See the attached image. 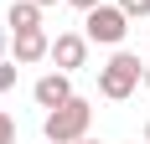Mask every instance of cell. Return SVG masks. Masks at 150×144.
Here are the masks:
<instances>
[{"mask_svg": "<svg viewBox=\"0 0 150 144\" xmlns=\"http://www.w3.org/2000/svg\"><path fill=\"white\" fill-rule=\"evenodd\" d=\"M88 124H93V103L73 93L67 103L47 108V118H42V139H52V144H78L83 134H88Z\"/></svg>", "mask_w": 150, "mask_h": 144, "instance_id": "obj_1", "label": "cell"}, {"mask_svg": "<svg viewBox=\"0 0 150 144\" xmlns=\"http://www.w3.org/2000/svg\"><path fill=\"white\" fill-rule=\"evenodd\" d=\"M145 82V62L135 57V52H124V46H114V57L98 67V93H104L109 103H124L135 87Z\"/></svg>", "mask_w": 150, "mask_h": 144, "instance_id": "obj_2", "label": "cell"}, {"mask_svg": "<svg viewBox=\"0 0 150 144\" xmlns=\"http://www.w3.org/2000/svg\"><path fill=\"white\" fill-rule=\"evenodd\" d=\"M83 36H88L93 46H119L124 36H129V15L119 10V5H93V10H83Z\"/></svg>", "mask_w": 150, "mask_h": 144, "instance_id": "obj_3", "label": "cell"}, {"mask_svg": "<svg viewBox=\"0 0 150 144\" xmlns=\"http://www.w3.org/2000/svg\"><path fill=\"white\" fill-rule=\"evenodd\" d=\"M88 36H83V31H57V36H52V52H47V62H52V67H62V72H78L83 67V62H88Z\"/></svg>", "mask_w": 150, "mask_h": 144, "instance_id": "obj_4", "label": "cell"}, {"mask_svg": "<svg viewBox=\"0 0 150 144\" xmlns=\"http://www.w3.org/2000/svg\"><path fill=\"white\" fill-rule=\"evenodd\" d=\"M31 98H36V108H57V103H67V98H73V72H62V67L42 72L36 87H31Z\"/></svg>", "mask_w": 150, "mask_h": 144, "instance_id": "obj_5", "label": "cell"}, {"mask_svg": "<svg viewBox=\"0 0 150 144\" xmlns=\"http://www.w3.org/2000/svg\"><path fill=\"white\" fill-rule=\"evenodd\" d=\"M11 52L21 67H36V62H47V52H52V36H47L42 26L36 31H11Z\"/></svg>", "mask_w": 150, "mask_h": 144, "instance_id": "obj_6", "label": "cell"}, {"mask_svg": "<svg viewBox=\"0 0 150 144\" xmlns=\"http://www.w3.org/2000/svg\"><path fill=\"white\" fill-rule=\"evenodd\" d=\"M36 26H42V5H36V0H11L5 31H36Z\"/></svg>", "mask_w": 150, "mask_h": 144, "instance_id": "obj_7", "label": "cell"}, {"mask_svg": "<svg viewBox=\"0 0 150 144\" xmlns=\"http://www.w3.org/2000/svg\"><path fill=\"white\" fill-rule=\"evenodd\" d=\"M16 77H21V62H5V57H0V93H11V87H16Z\"/></svg>", "mask_w": 150, "mask_h": 144, "instance_id": "obj_8", "label": "cell"}, {"mask_svg": "<svg viewBox=\"0 0 150 144\" xmlns=\"http://www.w3.org/2000/svg\"><path fill=\"white\" fill-rule=\"evenodd\" d=\"M114 5H119L129 21H145V15H150V0H114Z\"/></svg>", "mask_w": 150, "mask_h": 144, "instance_id": "obj_9", "label": "cell"}, {"mask_svg": "<svg viewBox=\"0 0 150 144\" xmlns=\"http://www.w3.org/2000/svg\"><path fill=\"white\" fill-rule=\"evenodd\" d=\"M0 144H16V118L0 108Z\"/></svg>", "mask_w": 150, "mask_h": 144, "instance_id": "obj_10", "label": "cell"}, {"mask_svg": "<svg viewBox=\"0 0 150 144\" xmlns=\"http://www.w3.org/2000/svg\"><path fill=\"white\" fill-rule=\"evenodd\" d=\"M67 5H78V10H93V5H104V0H67Z\"/></svg>", "mask_w": 150, "mask_h": 144, "instance_id": "obj_11", "label": "cell"}, {"mask_svg": "<svg viewBox=\"0 0 150 144\" xmlns=\"http://www.w3.org/2000/svg\"><path fill=\"white\" fill-rule=\"evenodd\" d=\"M0 57H5V15H0Z\"/></svg>", "mask_w": 150, "mask_h": 144, "instance_id": "obj_12", "label": "cell"}, {"mask_svg": "<svg viewBox=\"0 0 150 144\" xmlns=\"http://www.w3.org/2000/svg\"><path fill=\"white\" fill-rule=\"evenodd\" d=\"M36 5H42V10H52V5H62V0H36Z\"/></svg>", "mask_w": 150, "mask_h": 144, "instance_id": "obj_13", "label": "cell"}, {"mask_svg": "<svg viewBox=\"0 0 150 144\" xmlns=\"http://www.w3.org/2000/svg\"><path fill=\"white\" fill-rule=\"evenodd\" d=\"M78 144H98V139H88V134H83V139H78Z\"/></svg>", "mask_w": 150, "mask_h": 144, "instance_id": "obj_14", "label": "cell"}, {"mask_svg": "<svg viewBox=\"0 0 150 144\" xmlns=\"http://www.w3.org/2000/svg\"><path fill=\"white\" fill-rule=\"evenodd\" d=\"M145 144H150V118H145Z\"/></svg>", "mask_w": 150, "mask_h": 144, "instance_id": "obj_15", "label": "cell"}, {"mask_svg": "<svg viewBox=\"0 0 150 144\" xmlns=\"http://www.w3.org/2000/svg\"><path fill=\"white\" fill-rule=\"evenodd\" d=\"M145 87H150V62H145Z\"/></svg>", "mask_w": 150, "mask_h": 144, "instance_id": "obj_16", "label": "cell"}, {"mask_svg": "<svg viewBox=\"0 0 150 144\" xmlns=\"http://www.w3.org/2000/svg\"><path fill=\"white\" fill-rule=\"evenodd\" d=\"M47 144H52V139H47Z\"/></svg>", "mask_w": 150, "mask_h": 144, "instance_id": "obj_17", "label": "cell"}]
</instances>
